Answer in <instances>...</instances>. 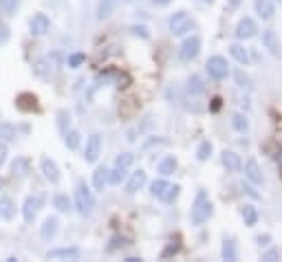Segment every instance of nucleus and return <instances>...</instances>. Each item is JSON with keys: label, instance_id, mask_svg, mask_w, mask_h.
I'll return each instance as SVG.
<instances>
[{"label": "nucleus", "instance_id": "nucleus-45", "mask_svg": "<svg viewBox=\"0 0 282 262\" xmlns=\"http://www.w3.org/2000/svg\"><path fill=\"white\" fill-rule=\"evenodd\" d=\"M236 80H238V84H240V86H251V84H249V77L245 75L243 71H236Z\"/></svg>", "mask_w": 282, "mask_h": 262}, {"label": "nucleus", "instance_id": "nucleus-21", "mask_svg": "<svg viewBox=\"0 0 282 262\" xmlns=\"http://www.w3.org/2000/svg\"><path fill=\"white\" fill-rule=\"evenodd\" d=\"M0 216L5 220H14V216H16L14 198H9V196H2V198H0Z\"/></svg>", "mask_w": 282, "mask_h": 262}, {"label": "nucleus", "instance_id": "nucleus-20", "mask_svg": "<svg viewBox=\"0 0 282 262\" xmlns=\"http://www.w3.org/2000/svg\"><path fill=\"white\" fill-rule=\"evenodd\" d=\"M220 256H223V260H227V262H234L236 258H238V249H236L234 238H225V240H223V249H220Z\"/></svg>", "mask_w": 282, "mask_h": 262}, {"label": "nucleus", "instance_id": "nucleus-6", "mask_svg": "<svg viewBox=\"0 0 282 262\" xmlns=\"http://www.w3.org/2000/svg\"><path fill=\"white\" fill-rule=\"evenodd\" d=\"M29 31L31 35H35V38H42V35H47L49 31H51V20H49L47 14H33L29 20Z\"/></svg>", "mask_w": 282, "mask_h": 262}, {"label": "nucleus", "instance_id": "nucleus-7", "mask_svg": "<svg viewBox=\"0 0 282 262\" xmlns=\"http://www.w3.org/2000/svg\"><path fill=\"white\" fill-rule=\"evenodd\" d=\"M101 154V137L97 132H93L86 141V148H84V161L86 163H95Z\"/></svg>", "mask_w": 282, "mask_h": 262}, {"label": "nucleus", "instance_id": "nucleus-25", "mask_svg": "<svg viewBox=\"0 0 282 262\" xmlns=\"http://www.w3.org/2000/svg\"><path fill=\"white\" fill-rule=\"evenodd\" d=\"M179 167V161L174 157H166L161 163H159V174L161 177H170V174H174Z\"/></svg>", "mask_w": 282, "mask_h": 262}, {"label": "nucleus", "instance_id": "nucleus-43", "mask_svg": "<svg viewBox=\"0 0 282 262\" xmlns=\"http://www.w3.org/2000/svg\"><path fill=\"white\" fill-rule=\"evenodd\" d=\"M130 31H133L134 35H141V38H144V40H148V38H150L148 27H133V29H130Z\"/></svg>", "mask_w": 282, "mask_h": 262}, {"label": "nucleus", "instance_id": "nucleus-10", "mask_svg": "<svg viewBox=\"0 0 282 262\" xmlns=\"http://www.w3.org/2000/svg\"><path fill=\"white\" fill-rule=\"evenodd\" d=\"M40 170H42L44 179H47L49 183H58L60 181V167H58V163L53 161V159L42 157V161H40Z\"/></svg>", "mask_w": 282, "mask_h": 262}, {"label": "nucleus", "instance_id": "nucleus-5", "mask_svg": "<svg viewBox=\"0 0 282 262\" xmlns=\"http://www.w3.org/2000/svg\"><path fill=\"white\" fill-rule=\"evenodd\" d=\"M199 53H201V40L196 38V35H190V38L183 40V44L179 47V60H183V62H192Z\"/></svg>", "mask_w": 282, "mask_h": 262}, {"label": "nucleus", "instance_id": "nucleus-11", "mask_svg": "<svg viewBox=\"0 0 282 262\" xmlns=\"http://www.w3.org/2000/svg\"><path fill=\"white\" fill-rule=\"evenodd\" d=\"M245 177H247L253 185H263L265 183V177H263V172H260V165L256 159H247V163H245Z\"/></svg>", "mask_w": 282, "mask_h": 262}, {"label": "nucleus", "instance_id": "nucleus-8", "mask_svg": "<svg viewBox=\"0 0 282 262\" xmlns=\"http://www.w3.org/2000/svg\"><path fill=\"white\" fill-rule=\"evenodd\" d=\"M40 205H42V198L40 196H27L24 198V205H22V218L27 223H33L40 212Z\"/></svg>", "mask_w": 282, "mask_h": 262}, {"label": "nucleus", "instance_id": "nucleus-31", "mask_svg": "<svg viewBox=\"0 0 282 262\" xmlns=\"http://www.w3.org/2000/svg\"><path fill=\"white\" fill-rule=\"evenodd\" d=\"M232 126H234L238 132H247V130H249V119L245 117L243 113H236L234 117H232Z\"/></svg>", "mask_w": 282, "mask_h": 262}, {"label": "nucleus", "instance_id": "nucleus-40", "mask_svg": "<svg viewBox=\"0 0 282 262\" xmlns=\"http://www.w3.org/2000/svg\"><path fill=\"white\" fill-rule=\"evenodd\" d=\"M68 124H71V115H68L66 110H58V128H60V132L68 130Z\"/></svg>", "mask_w": 282, "mask_h": 262}, {"label": "nucleus", "instance_id": "nucleus-47", "mask_svg": "<svg viewBox=\"0 0 282 262\" xmlns=\"http://www.w3.org/2000/svg\"><path fill=\"white\" fill-rule=\"evenodd\" d=\"M243 190H245V192H247V194H249V196H253V198H260V194H258V192H256V190H253V187H251V185H243Z\"/></svg>", "mask_w": 282, "mask_h": 262}, {"label": "nucleus", "instance_id": "nucleus-42", "mask_svg": "<svg viewBox=\"0 0 282 262\" xmlns=\"http://www.w3.org/2000/svg\"><path fill=\"white\" fill-rule=\"evenodd\" d=\"M7 154H9V148H7V143H5V141H0V167L5 165Z\"/></svg>", "mask_w": 282, "mask_h": 262}, {"label": "nucleus", "instance_id": "nucleus-2", "mask_svg": "<svg viewBox=\"0 0 282 262\" xmlns=\"http://www.w3.org/2000/svg\"><path fill=\"white\" fill-rule=\"evenodd\" d=\"M75 210L82 216H91L95 210V198H93V192L86 187V183H80L75 187Z\"/></svg>", "mask_w": 282, "mask_h": 262}, {"label": "nucleus", "instance_id": "nucleus-46", "mask_svg": "<svg viewBox=\"0 0 282 262\" xmlns=\"http://www.w3.org/2000/svg\"><path fill=\"white\" fill-rule=\"evenodd\" d=\"M263 260H267V262H276V260H278V251H276V249H271V251L263 253Z\"/></svg>", "mask_w": 282, "mask_h": 262}, {"label": "nucleus", "instance_id": "nucleus-36", "mask_svg": "<svg viewBox=\"0 0 282 262\" xmlns=\"http://www.w3.org/2000/svg\"><path fill=\"white\" fill-rule=\"evenodd\" d=\"M133 161H134L133 152H121V154H117V159H115V167H126V170H128V167L133 165Z\"/></svg>", "mask_w": 282, "mask_h": 262}, {"label": "nucleus", "instance_id": "nucleus-14", "mask_svg": "<svg viewBox=\"0 0 282 262\" xmlns=\"http://www.w3.org/2000/svg\"><path fill=\"white\" fill-rule=\"evenodd\" d=\"M58 229H60V220L55 218V216H49V218H44L42 227H40V238H42V240H51V238H55Z\"/></svg>", "mask_w": 282, "mask_h": 262}, {"label": "nucleus", "instance_id": "nucleus-34", "mask_svg": "<svg viewBox=\"0 0 282 262\" xmlns=\"http://www.w3.org/2000/svg\"><path fill=\"white\" fill-rule=\"evenodd\" d=\"M179 249H181V240H179V238H172L170 243L166 245V249L161 251V258H172V256H177Z\"/></svg>", "mask_w": 282, "mask_h": 262}, {"label": "nucleus", "instance_id": "nucleus-49", "mask_svg": "<svg viewBox=\"0 0 282 262\" xmlns=\"http://www.w3.org/2000/svg\"><path fill=\"white\" fill-rule=\"evenodd\" d=\"M256 240H258L260 245H269V240H271V236H269V234H265V236H258V238H256Z\"/></svg>", "mask_w": 282, "mask_h": 262}, {"label": "nucleus", "instance_id": "nucleus-16", "mask_svg": "<svg viewBox=\"0 0 282 262\" xmlns=\"http://www.w3.org/2000/svg\"><path fill=\"white\" fill-rule=\"evenodd\" d=\"M220 161H223V165L227 167L230 172H240V170H243V161H240V157L236 152H232V150H223Z\"/></svg>", "mask_w": 282, "mask_h": 262}, {"label": "nucleus", "instance_id": "nucleus-19", "mask_svg": "<svg viewBox=\"0 0 282 262\" xmlns=\"http://www.w3.org/2000/svg\"><path fill=\"white\" fill-rule=\"evenodd\" d=\"M256 14L263 20H271L276 14V7H273L271 0H256Z\"/></svg>", "mask_w": 282, "mask_h": 262}, {"label": "nucleus", "instance_id": "nucleus-29", "mask_svg": "<svg viewBox=\"0 0 282 262\" xmlns=\"http://www.w3.org/2000/svg\"><path fill=\"white\" fill-rule=\"evenodd\" d=\"M187 93L190 95H199V93H203V88H205V84H203V80L199 75H192L190 80H187Z\"/></svg>", "mask_w": 282, "mask_h": 262}, {"label": "nucleus", "instance_id": "nucleus-41", "mask_svg": "<svg viewBox=\"0 0 282 262\" xmlns=\"http://www.w3.org/2000/svg\"><path fill=\"white\" fill-rule=\"evenodd\" d=\"M124 245H126V240H124V238H119V236H115V238L110 240V245H108V251H115V249L124 247Z\"/></svg>", "mask_w": 282, "mask_h": 262}, {"label": "nucleus", "instance_id": "nucleus-9", "mask_svg": "<svg viewBox=\"0 0 282 262\" xmlns=\"http://www.w3.org/2000/svg\"><path fill=\"white\" fill-rule=\"evenodd\" d=\"M80 247H58V249H49L47 258L49 260H77L80 258Z\"/></svg>", "mask_w": 282, "mask_h": 262}, {"label": "nucleus", "instance_id": "nucleus-3", "mask_svg": "<svg viewBox=\"0 0 282 262\" xmlns=\"http://www.w3.org/2000/svg\"><path fill=\"white\" fill-rule=\"evenodd\" d=\"M167 29H170L172 35H185L187 31L194 29V20L190 18L187 11H177V14H172L170 20H167Z\"/></svg>", "mask_w": 282, "mask_h": 262}, {"label": "nucleus", "instance_id": "nucleus-30", "mask_svg": "<svg viewBox=\"0 0 282 262\" xmlns=\"http://www.w3.org/2000/svg\"><path fill=\"white\" fill-rule=\"evenodd\" d=\"M53 207L58 212H71V200L66 194H55L53 196Z\"/></svg>", "mask_w": 282, "mask_h": 262}, {"label": "nucleus", "instance_id": "nucleus-44", "mask_svg": "<svg viewBox=\"0 0 282 262\" xmlns=\"http://www.w3.org/2000/svg\"><path fill=\"white\" fill-rule=\"evenodd\" d=\"M9 40V27L7 24H0V44H5Z\"/></svg>", "mask_w": 282, "mask_h": 262}, {"label": "nucleus", "instance_id": "nucleus-52", "mask_svg": "<svg viewBox=\"0 0 282 262\" xmlns=\"http://www.w3.org/2000/svg\"><path fill=\"white\" fill-rule=\"evenodd\" d=\"M126 262H141V258H134V256H130V258H126Z\"/></svg>", "mask_w": 282, "mask_h": 262}, {"label": "nucleus", "instance_id": "nucleus-27", "mask_svg": "<svg viewBox=\"0 0 282 262\" xmlns=\"http://www.w3.org/2000/svg\"><path fill=\"white\" fill-rule=\"evenodd\" d=\"M64 146H66L68 150H77L80 148V141H82V134L77 132V130H64Z\"/></svg>", "mask_w": 282, "mask_h": 262}, {"label": "nucleus", "instance_id": "nucleus-51", "mask_svg": "<svg viewBox=\"0 0 282 262\" xmlns=\"http://www.w3.org/2000/svg\"><path fill=\"white\" fill-rule=\"evenodd\" d=\"M240 2H243V0H227V5H230V9H238V7H240Z\"/></svg>", "mask_w": 282, "mask_h": 262}, {"label": "nucleus", "instance_id": "nucleus-26", "mask_svg": "<svg viewBox=\"0 0 282 262\" xmlns=\"http://www.w3.org/2000/svg\"><path fill=\"white\" fill-rule=\"evenodd\" d=\"M230 53H232V57H234L236 62H240V64L249 62V53H247V49H245L243 44H238V42L230 44Z\"/></svg>", "mask_w": 282, "mask_h": 262}, {"label": "nucleus", "instance_id": "nucleus-24", "mask_svg": "<svg viewBox=\"0 0 282 262\" xmlns=\"http://www.w3.org/2000/svg\"><path fill=\"white\" fill-rule=\"evenodd\" d=\"M18 137V130H16L14 124H9V121H0V141H14V139Z\"/></svg>", "mask_w": 282, "mask_h": 262}, {"label": "nucleus", "instance_id": "nucleus-50", "mask_svg": "<svg viewBox=\"0 0 282 262\" xmlns=\"http://www.w3.org/2000/svg\"><path fill=\"white\" fill-rule=\"evenodd\" d=\"M172 0H152V5L154 7H166V5H170Z\"/></svg>", "mask_w": 282, "mask_h": 262}, {"label": "nucleus", "instance_id": "nucleus-23", "mask_svg": "<svg viewBox=\"0 0 282 262\" xmlns=\"http://www.w3.org/2000/svg\"><path fill=\"white\" fill-rule=\"evenodd\" d=\"M117 5H119V0H100V5H97V18L100 20L108 18L117 9Z\"/></svg>", "mask_w": 282, "mask_h": 262}, {"label": "nucleus", "instance_id": "nucleus-13", "mask_svg": "<svg viewBox=\"0 0 282 262\" xmlns=\"http://www.w3.org/2000/svg\"><path fill=\"white\" fill-rule=\"evenodd\" d=\"M256 33H258V27H256V22H253L251 18H243L238 22V27H236V35H238L240 40H249Z\"/></svg>", "mask_w": 282, "mask_h": 262}, {"label": "nucleus", "instance_id": "nucleus-15", "mask_svg": "<svg viewBox=\"0 0 282 262\" xmlns=\"http://www.w3.org/2000/svg\"><path fill=\"white\" fill-rule=\"evenodd\" d=\"M263 47L267 49L271 55H280V40H278V33L273 29H267L263 33Z\"/></svg>", "mask_w": 282, "mask_h": 262}, {"label": "nucleus", "instance_id": "nucleus-22", "mask_svg": "<svg viewBox=\"0 0 282 262\" xmlns=\"http://www.w3.org/2000/svg\"><path fill=\"white\" fill-rule=\"evenodd\" d=\"M27 172H29V159L27 157H16V161L11 163V174L18 179L27 177Z\"/></svg>", "mask_w": 282, "mask_h": 262}, {"label": "nucleus", "instance_id": "nucleus-55", "mask_svg": "<svg viewBox=\"0 0 282 262\" xmlns=\"http://www.w3.org/2000/svg\"><path fill=\"white\" fill-rule=\"evenodd\" d=\"M126 2H134V0H126Z\"/></svg>", "mask_w": 282, "mask_h": 262}, {"label": "nucleus", "instance_id": "nucleus-28", "mask_svg": "<svg viewBox=\"0 0 282 262\" xmlns=\"http://www.w3.org/2000/svg\"><path fill=\"white\" fill-rule=\"evenodd\" d=\"M243 220L247 227H253V225L258 223V210L253 205H245L243 207Z\"/></svg>", "mask_w": 282, "mask_h": 262}, {"label": "nucleus", "instance_id": "nucleus-38", "mask_svg": "<svg viewBox=\"0 0 282 262\" xmlns=\"http://www.w3.org/2000/svg\"><path fill=\"white\" fill-rule=\"evenodd\" d=\"M210 154H212V143L210 141H203L201 146L196 148V159H199V161H207Z\"/></svg>", "mask_w": 282, "mask_h": 262}, {"label": "nucleus", "instance_id": "nucleus-54", "mask_svg": "<svg viewBox=\"0 0 282 262\" xmlns=\"http://www.w3.org/2000/svg\"><path fill=\"white\" fill-rule=\"evenodd\" d=\"M201 2H214V0H201Z\"/></svg>", "mask_w": 282, "mask_h": 262}, {"label": "nucleus", "instance_id": "nucleus-33", "mask_svg": "<svg viewBox=\"0 0 282 262\" xmlns=\"http://www.w3.org/2000/svg\"><path fill=\"white\" fill-rule=\"evenodd\" d=\"M167 185H170V183H167L166 179H157V181H152V183H150V194H152V196H157V198H161V196H163V192L167 190Z\"/></svg>", "mask_w": 282, "mask_h": 262}, {"label": "nucleus", "instance_id": "nucleus-53", "mask_svg": "<svg viewBox=\"0 0 282 262\" xmlns=\"http://www.w3.org/2000/svg\"><path fill=\"white\" fill-rule=\"evenodd\" d=\"M2 187H5V183H2V179H0V192H2Z\"/></svg>", "mask_w": 282, "mask_h": 262}, {"label": "nucleus", "instance_id": "nucleus-17", "mask_svg": "<svg viewBox=\"0 0 282 262\" xmlns=\"http://www.w3.org/2000/svg\"><path fill=\"white\" fill-rule=\"evenodd\" d=\"M16 106H18V110H22V113H31V110L38 108V99H35V95H31V93H20V95L16 97Z\"/></svg>", "mask_w": 282, "mask_h": 262}, {"label": "nucleus", "instance_id": "nucleus-39", "mask_svg": "<svg viewBox=\"0 0 282 262\" xmlns=\"http://www.w3.org/2000/svg\"><path fill=\"white\" fill-rule=\"evenodd\" d=\"M84 62H86V55L84 53H71L68 55V68H80Z\"/></svg>", "mask_w": 282, "mask_h": 262}, {"label": "nucleus", "instance_id": "nucleus-56", "mask_svg": "<svg viewBox=\"0 0 282 262\" xmlns=\"http://www.w3.org/2000/svg\"><path fill=\"white\" fill-rule=\"evenodd\" d=\"M280 148H282V141H280Z\"/></svg>", "mask_w": 282, "mask_h": 262}, {"label": "nucleus", "instance_id": "nucleus-1", "mask_svg": "<svg viewBox=\"0 0 282 262\" xmlns=\"http://www.w3.org/2000/svg\"><path fill=\"white\" fill-rule=\"evenodd\" d=\"M212 212H214V205H212V200L207 198V194L205 192H199L196 194V198H194V205H192V212H190V220H192V225H203L205 220H210V216H212Z\"/></svg>", "mask_w": 282, "mask_h": 262}, {"label": "nucleus", "instance_id": "nucleus-37", "mask_svg": "<svg viewBox=\"0 0 282 262\" xmlns=\"http://www.w3.org/2000/svg\"><path fill=\"white\" fill-rule=\"evenodd\" d=\"M124 179H126V167H115V170L108 172V183H113V185H119Z\"/></svg>", "mask_w": 282, "mask_h": 262}, {"label": "nucleus", "instance_id": "nucleus-48", "mask_svg": "<svg viewBox=\"0 0 282 262\" xmlns=\"http://www.w3.org/2000/svg\"><path fill=\"white\" fill-rule=\"evenodd\" d=\"M220 101H223V99H220V97H214V99H212V106H210V110H214V113H216V110L220 108Z\"/></svg>", "mask_w": 282, "mask_h": 262}, {"label": "nucleus", "instance_id": "nucleus-35", "mask_svg": "<svg viewBox=\"0 0 282 262\" xmlns=\"http://www.w3.org/2000/svg\"><path fill=\"white\" fill-rule=\"evenodd\" d=\"M179 194H181V187H179V185H167V190L163 192L161 200H163V203H174V200L179 198Z\"/></svg>", "mask_w": 282, "mask_h": 262}, {"label": "nucleus", "instance_id": "nucleus-4", "mask_svg": "<svg viewBox=\"0 0 282 262\" xmlns=\"http://www.w3.org/2000/svg\"><path fill=\"white\" fill-rule=\"evenodd\" d=\"M205 68H207V73H210L212 80H216V82L225 80V77L230 75V64H227V60L220 57V55H212L210 60H207Z\"/></svg>", "mask_w": 282, "mask_h": 262}, {"label": "nucleus", "instance_id": "nucleus-18", "mask_svg": "<svg viewBox=\"0 0 282 262\" xmlns=\"http://www.w3.org/2000/svg\"><path fill=\"white\" fill-rule=\"evenodd\" d=\"M108 167L106 165H100L95 167V172H93V187H95L97 192H104V187L108 185Z\"/></svg>", "mask_w": 282, "mask_h": 262}, {"label": "nucleus", "instance_id": "nucleus-12", "mask_svg": "<svg viewBox=\"0 0 282 262\" xmlns=\"http://www.w3.org/2000/svg\"><path fill=\"white\" fill-rule=\"evenodd\" d=\"M146 181H148V174H146L144 170L133 172L130 179H128V183H126V192H128V194H137V192L146 185Z\"/></svg>", "mask_w": 282, "mask_h": 262}, {"label": "nucleus", "instance_id": "nucleus-32", "mask_svg": "<svg viewBox=\"0 0 282 262\" xmlns=\"http://www.w3.org/2000/svg\"><path fill=\"white\" fill-rule=\"evenodd\" d=\"M20 2H22V0H0V14L14 16L16 9L20 7Z\"/></svg>", "mask_w": 282, "mask_h": 262}]
</instances>
